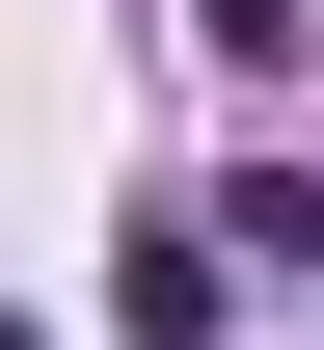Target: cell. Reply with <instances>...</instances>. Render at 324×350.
<instances>
[{
    "label": "cell",
    "mask_w": 324,
    "mask_h": 350,
    "mask_svg": "<svg viewBox=\"0 0 324 350\" xmlns=\"http://www.w3.org/2000/svg\"><path fill=\"white\" fill-rule=\"evenodd\" d=\"M216 243H243V269H324V189H297V162H243V189H216Z\"/></svg>",
    "instance_id": "cell-2"
},
{
    "label": "cell",
    "mask_w": 324,
    "mask_h": 350,
    "mask_svg": "<svg viewBox=\"0 0 324 350\" xmlns=\"http://www.w3.org/2000/svg\"><path fill=\"white\" fill-rule=\"evenodd\" d=\"M108 323H136V350H216V323H243V243H162V216H136V243H108Z\"/></svg>",
    "instance_id": "cell-1"
},
{
    "label": "cell",
    "mask_w": 324,
    "mask_h": 350,
    "mask_svg": "<svg viewBox=\"0 0 324 350\" xmlns=\"http://www.w3.org/2000/svg\"><path fill=\"white\" fill-rule=\"evenodd\" d=\"M189 27H216V81H297V54H324V0H189Z\"/></svg>",
    "instance_id": "cell-3"
}]
</instances>
